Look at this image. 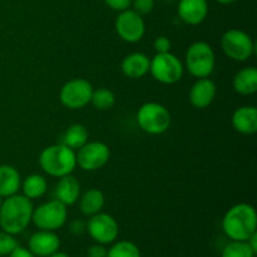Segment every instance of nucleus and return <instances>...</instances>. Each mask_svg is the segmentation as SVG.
<instances>
[{
	"label": "nucleus",
	"instance_id": "aec40b11",
	"mask_svg": "<svg viewBox=\"0 0 257 257\" xmlns=\"http://www.w3.org/2000/svg\"><path fill=\"white\" fill-rule=\"evenodd\" d=\"M232 87L241 95H251L257 92V70L253 67L242 68L235 74Z\"/></svg>",
	"mask_w": 257,
	"mask_h": 257
},
{
	"label": "nucleus",
	"instance_id": "cd10ccee",
	"mask_svg": "<svg viewBox=\"0 0 257 257\" xmlns=\"http://www.w3.org/2000/svg\"><path fill=\"white\" fill-rule=\"evenodd\" d=\"M133 10L141 17L148 15L155 8V0H132Z\"/></svg>",
	"mask_w": 257,
	"mask_h": 257
},
{
	"label": "nucleus",
	"instance_id": "7ed1b4c3",
	"mask_svg": "<svg viewBox=\"0 0 257 257\" xmlns=\"http://www.w3.org/2000/svg\"><path fill=\"white\" fill-rule=\"evenodd\" d=\"M39 165L40 168L52 177L60 178L63 176L72 175L77 167L75 151L63 143L49 146L40 153Z\"/></svg>",
	"mask_w": 257,
	"mask_h": 257
},
{
	"label": "nucleus",
	"instance_id": "423d86ee",
	"mask_svg": "<svg viewBox=\"0 0 257 257\" xmlns=\"http://www.w3.org/2000/svg\"><path fill=\"white\" fill-rule=\"evenodd\" d=\"M221 48L227 58L235 62H246L255 53V42L250 34L240 29H230L221 38Z\"/></svg>",
	"mask_w": 257,
	"mask_h": 257
},
{
	"label": "nucleus",
	"instance_id": "9b49d317",
	"mask_svg": "<svg viewBox=\"0 0 257 257\" xmlns=\"http://www.w3.org/2000/svg\"><path fill=\"white\" fill-rule=\"evenodd\" d=\"M77 166L82 170L93 172L104 167L110 158V150L103 142H87L75 153Z\"/></svg>",
	"mask_w": 257,
	"mask_h": 257
},
{
	"label": "nucleus",
	"instance_id": "2f4dec72",
	"mask_svg": "<svg viewBox=\"0 0 257 257\" xmlns=\"http://www.w3.org/2000/svg\"><path fill=\"white\" fill-rule=\"evenodd\" d=\"M108 248L102 243H94L87 251V257H107Z\"/></svg>",
	"mask_w": 257,
	"mask_h": 257
},
{
	"label": "nucleus",
	"instance_id": "72a5a7b5",
	"mask_svg": "<svg viewBox=\"0 0 257 257\" xmlns=\"http://www.w3.org/2000/svg\"><path fill=\"white\" fill-rule=\"evenodd\" d=\"M246 242L248 243V246L251 247V250H252L253 252H255V255H256V253H257V231L255 233H253V235L250 236V238H248Z\"/></svg>",
	"mask_w": 257,
	"mask_h": 257
},
{
	"label": "nucleus",
	"instance_id": "f8f14e48",
	"mask_svg": "<svg viewBox=\"0 0 257 257\" xmlns=\"http://www.w3.org/2000/svg\"><path fill=\"white\" fill-rule=\"evenodd\" d=\"M118 37L127 43H137L145 37L146 23L143 17L133 9L123 10L118 14L114 23Z\"/></svg>",
	"mask_w": 257,
	"mask_h": 257
},
{
	"label": "nucleus",
	"instance_id": "f3484780",
	"mask_svg": "<svg viewBox=\"0 0 257 257\" xmlns=\"http://www.w3.org/2000/svg\"><path fill=\"white\" fill-rule=\"evenodd\" d=\"M151 59L145 53H131L122 60L120 69L125 77L131 79H140L150 72Z\"/></svg>",
	"mask_w": 257,
	"mask_h": 257
},
{
	"label": "nucleus",
	"instance_id": "c85d7f7f",
	"mask_svg": "<svg viewBox=\"0 0 257 257\" xmlns=\"http://www.w3.org/2000/svg\"><path fill=\"white\" fill-rule=\"evenodd\" d=\"M171 47H172V43H171L170 38L165 37V35L158 37L153 43L156 53H168L171 52Z\"/></svg>",
	"mask_w": 257,
	"mask_h": 257
},
{
	"label": "nucleus",
	"instance_id": "c9c22d12",
	"mask_svg": "<svg viewBox=\"0 0 257 257\" xmlns=\"http://www.w3.org/2000/svg\"><path fill=\"white\" fill-rule=\"evenodd\" d=\"M217 3H220V4L222 5H227V4H232V3L237 2V0H216Z\"/></svg>",
	"mask_w": 257,
	"mask_h": 257
},
{
	"label": "nucleus",
	"instance_id": "6ab92c4d",
	"mask_svg": "<svg viewBox=\"0 0 257 257\" xmlns=\"http://www.w3.org/2000/svg\"><path fill=\"white\" fill-rule=\"evenodd\" d=\"M22 186V177L15 167L0 165V196L3 198L17 195Z\"/></svg>",
	"mask_w": 257,
	"mask_h": 257
},
{
	"label": "nucleus",
	"instance_id": "4468645a",
	"mask_svg": "<svg viewBox=\"0 0 257 257\" xmlns=\"http://www.w3.org/2000/svg\"><path fill=\"white\" fill-rule=\"evenodd\" d=\"M217 94V87L210 78H198L190 89V102L197 109H205L212 104Z\"/></svg>",
	"mask_w": 257,
	"mask_h": 257
},
{
	"label": "nucleus",
	"instance_id": "9d476101",
	"mask_svg": "<svg viewBox=\"0 0 257 257\" xmlns=\"http://www.w3.org/2000/svg\"><path fill=\"white\" fill-rule=\"evenodd\" d=\"M87 232L95 243L110 245L119 235V226L113 216L108 213H95L87 222Z\"/></svg>",
	"mask_w": 257,
	"mask_h": 257
},
{
	"label": "nucleus",
	"instance_id": "4be33fe9",
	"mask_svg": "<svg viewBox=\"0 0 257 257\" xmlns=\"http://www.w3.org/2000/svg\"><path fill=\"white\" fill-rule=\"evenodd\" d=\"M20 188L23 191V195L33 201L45 195L48 190V182L44 176L33 173V175H29L23 181Z\"/></svg>",
	"mask_w": 257,
	"mask_h": 257
},
{
	"label": "nucleus",
	"instance_id": "5701e85b",
	"mask_svg": "<svg viewBox=\"0 0 257 257\" xmlns=\"http://www.w3.org/2000/svg\"><path fill=\"white\" fill-rule=\"evenodd\" d=\"M88 130L80 123L72 124L63 136V145L72 148L73 151H78L80 147L88 142Z\"/></svg>",
	"mask_w": 257,
	"mask_h": 257
},
{
	"label": "nucleus",
	"instance_id": "bb28decb",
	"mask_svg": "<svg viewBox=\"0 0 257 257\" xmlns=\"http://www.w3.org/2000/svg\"><path fill=\"white\" fill-rule=\"evenodd\" d=\"M19 246V242L14 235L0 231V257L10 255Z\"/></svg>",
	"mask_w": 257,
	"mask_h": 257
},
{
	"label": "nucleus",
	"instance_id": "473e14b6",
	"mask_svg": "<svg viewBox=\"0 0 257 257\" xmlns=\"http://www.w3.org/2000/svg\"><path fill=\"white\" fill-rule=\"evenodd\" d=\"M8 257H35L33 255L32 252H30L28 248H24V247H20V246H18L17 248H15L14 251H13L10 255H8Z\"/></svg>",
	"mask_w": 257,
	"mask_h": 257
},
{
	"label": "nucleus",
	"instance_id": "2eb2a0df",
	"mask_svg": "<svg viewBox=\"0 0 257 257\" xmlns=\"http://www.w3.org/2000/svg\"><path fill=\"white\" fill-rule=\"evenodd\" d=\"M178 18L187 25H200L208 14L207 0H180Z\"/></svg>",
	"mask_w": 257,
	"mask_h": 257
},
{
	"label": "nucleus",
	"instance_id": "1a4fd4ad",
	"mask_svg": "<svg viewBox=\"0 0 257 257\" xmlns=\"http://www.w3.org/2000/svg\"><path fill=\"white\" fill-rule=\"evenodd\" d=\"M92 93L93 87L87 79L74 78L60 88L59 99L62 104L69 109H80L89 104Z\"/></svg>",
	"mask_w": 257,
	"mask_h": 257
},
{
	"label": "nucleus",
	"instance_id": "f257e3e1",
	"mask_svg": "<svg viewBox=\"0 0 257 257\" xmlns=\"http://www.w3.org/2000/svg\"><path fill=\"white\" fill-rule=\"evenodd\" d=\"M33 206L32 200L24 195H13L3 200L0 207V227L2 231L10 235H19L27 230L32 222Z\"/></svg>",
	"mask_w": 257,
	"mask_h": 257
},
{
	"label": "nucleus",
	"instance_id": "0eeeda50",
	"mask_svg": "<svg viewBox=\"0 0 257 257\" xmlns=\"http://www.w3.org/2000/svg\"><path fill=\"white\" fill-rule=\"evenodd\" d=\"M67 206L58 200H50L34 208L32 222L37 228L44 231H57L67 222Z\"/></svg>",
	"mask_w": 257,
	"mask_h": 257
},
{
	"label": "nucleus",
	"instance_id": "412c9836",
	"mask_svg": "<svg viewBox=\"0 0 257 257\" xmlns=\"http://www.w3.org/2000/svg\"><path fill=\"white\" fill-rule=\"evenodd\" d=\"M78 201H79L80 212L88 217L102 212L105 203L104 195L102 191L97 190V188H90V190L85 191L82 196H79Z\"/></svg>",
	"mask_w": 257,
	"mask_h": 257
},
{
	"label": "nucleus",
	"instance_id": "393cba45",
	"mask_svg": "<svg viewBox=\"0 0 257 257\" xmlns=\"http://www.w3.org/2000/svg\"><path fill=\"white\" fill-rule=\"evenodd\" d=\"M107 257H142L141 250L132 241H117L108 248Z\"/></svg>",
	"mask_w": 257,
	"mask_h": 257
},
{
	"label": "nucleus",
	"instance_id": "c756f323",
	"mask_svg": "<svg viewBox=\"0 0 257 257\" xmlns=\"http://www.w3.org/2000/svg\"><path fill=\"white\" fill-rule=\"evenodd\" d=\"M104 3L112 10L120 13L123 10L130 9L131 4H132V0H104Z\"/></svg>",
	"mask_w": 257,
	"mask_h": 257
},
{
	"label": "nucleus",
	"instance_id": "a211bd4d",
	"mask_svg": "<svg viewBox=\"0 0 257 257\" xmlns=\"http://www.w3.org/2000/svg\"><path fill=\"white\" fill-rule=\"evenodd\" d=\"M55 200L65 206H72L79 200L80 183L74 176L67 175L59 178L55 186Z\"/></svg>",
	"mask_w": 257,
	"mask_h": 257
},
{
	"label": "nucleus",
	"instance_id": "b1692460",
	"mask_svg": "<svg viewBox=\"0 0 257 257\" xmlns=\"http://www.w3.org/2000/svg\"><path fill=\"white\" fill-rule=\"evenodd\" d=\"M90 103L98 110H109L114 107L115 95L108 88H98L95 90L93 89Z\"/></svg>",
	"mask_w": 257,
	"mask_h": 257
},
{
	"label": "nucleus",
	"instance_id": "f03ea898",
	"mask_svg": "<svg viewBox=\"0 0 257 257\" xmlns=\"http://www.w3.org/2000/svg\"><path fill=\"white\" fill-rule=\"evenodd\" d=\"M222 231L231 241H247L257 231V213L253 206L237 203L222 218Z\"/></svg>",
	"mask_w": 257,
	"mask_h": 257
},
{
	"label": "nucleus",
	"instance_id": "ddd939ff",
	"mask_svg": "<svg viewBox=\"0 0 257 257\" xmlns=\"http://www.w3.org/2000/svg\"><path fill=\"white\" fill-rule=\"evenodd\" d=\"M60 238L54 231L39 230L28 241V250L35 257H48L59 251Z\"/></svg>",
	"mask_w": 257,
	"mask_h": 257
},
{
	"label": "nucleus",
	"instance_id": "20e7f679",
	"mask_svg": "<svg viewBox=\"0 0 257 257\" xmlns=\"http://www.w3.org/2000/svg\"><path fill=\"white\" fill-rule=\"evenodd\" d=\"M216 65L212 47L206 42H195L186 52V67L195 78H208Z\"/></svg>",
	"mask_w": 257,
	"mask_h": 257
},
{
	"label": "nucleus",
	"instance_id": "a878e982",
	"mask_svg": "<svg viewBox=\"0 0 257 257\" xmlns=\"http://www.w3.org/2000/svg\"><path fill=\"white\" fill-rule=\"evenodd\" d=\"M221 257H255L246 241H231L223 247Z\"/></svg>",
	"mask_w": 257,
	"mask_h": 257
},
{
	"label": "nucleus",
	"instance_id": "4c0bfd02",
	"mask_svg": "<svg viewBox=\"0 0 257 257\" xmlns=\"http://www.w3.org/2000/svg\"><path fill=\"white\" fill-rule=\"evenodd\" d=\"M163 2H175V0H163Z\"/></svg>",
	"mask_w": 257,
	"mask_h": 257
},
{
	"label": "nucleus",
	"instance_id": "f704fd0d",
	"mask_svg": "<svg viewBox=\"0 0 257 257\" xmlns=\"http://www.w3.org/2000/svg\"><path fill=\"white\" fill-rule=\"evenodd\" d=\"M48 257H70V256L67 255L65 252H60V251H57V252H54L53 255H50Z\"/></svg>",
	"mask_w": 257,
	"mask_h": 257
},
{
	"label": "nucleus",
	"instance_id": "e433bc0d",
	"mask_svg": "<svg viewBox=\"0 0 257 257\" xmlns=\"http://www.w3.org/2000/svg\"><path fill=\"white\" fill-rule=\"evenodd\" d=\"M3 200H4V198L2 197V196H0V207H2V203H3Z\"/></svg>",
	"mask_w": 257,
	"mask_h": 257
},
{
	"label": "nucleus",
	"instance_id": "6e6552de",
	"mask_svg": "<svg viewBox=\"0 0 257 257\" xmlns=\"http://www.w3.org/2000/svg\"><path fill=\"white\" fill-rule=\"evenodd\" d=\"M150 72L157 82L162 84H175L182 79L185 68L182 62L171 52L157 53L151 59Z\"/></svg>",
	"mask_w": 257,
	"mask_h": 257
},
{
	"label": "nucleus",
	"instance_id": "39448f33",
	"mask_svg": "<svg viewBox=\"0 0 257 257\" xmlns=\"http://www.w3.org/2000/svg\"><path fill=\"white\" fill-rule=\"evenodd\" d=\"M137 122L141 130L148 135H162L170 128L171 114L160 103H145L137 112Z\"/></svg>",
	"mask_w": 257,
	"mask_h": 257
},
{
	"label": "nucleus",
	"instance_id": "dca6fc26",
	"mask_svg": "<svg viewBox=\"0 0 257 257\" xmlns=\"http://www.w3.org/2000/svg\"><path fill=\"white\" fill-rule=\"evenodd\" d=\"M232 127L241 135H253L257 132V109L252 105H243L233 112Z\"/></svg>",
	"mask_w": 257,
	"mask_h": 257
},
{
	"label": "nucleus",
	"instance_id": "7c9ffc66",
	"mask_svg": "<svg viewBox=\"0 0 257 257\" xmlns=\"http://www.w3.org/2000/svg\"><path fill=\"white\" fill-rule=\"evenodd\" d=\"M69 231L75 236H80L87 232V222L84 220H73L69 225Z\"/></svg>",
	"mask_w": 257,
	"mask_h": 257
}]
</instances>
